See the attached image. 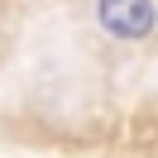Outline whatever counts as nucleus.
<instances>
[{
  "label": "nucleus",
  "instance_id": "obj_1",
  "mask_svg": "<svg viewBox=\"0 0 158 158\" xmlns=\"http://www.w3.org/2000/svg\"><path fill=\"white\" fill-rule=\"evenodd\" d=\"M96 19L115 39H148L153 34V0H96Z\"/></svg>",
  "mask_w": 158,
  "mask_h": 158
}]
</instances>
